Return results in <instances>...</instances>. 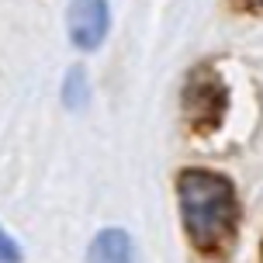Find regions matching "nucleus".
Returning <instances> with one entry per match:
<instances>
[{
    "mask_svg": "<svg viewBox=\"0 0 263 263\" xmlns=\"http://www.w3.org/2000/svg\"><path fill=\"white\" fill-rule=\"evenodd\" d=\"M107 35V7L104 4H77L69 7V39L80 49H93L101 45Z\"/></svg>",
    "mask_w": 263,
    "mask_h": 263,
    "instance_id": "obj_2",
    "label": "nucleus"
},
{
    "mask_svg": "<svg viewBox=\"0 0 263 263\" xmlns=\"http://www.w3.org/2000/svg\"><path fill=\"white\" fill-rule=\"evenodd\" d=\"M180 211H184L187 236L194 239L197 250H225L236 236V194L225 177L208 170L180 173Z\"/></svg>",
    "mask_w": 263,
    "mask_h": 263,
    "instance_id": "obj_1",
    "label": "nucleus"
},
{
    "mask_svg": "<svg viewBox=\"0 0 263 263\" xmlns=\"http://www.w3.org/2000/svg\"><path fill=\"white\" fill-rule=\"evenodd\" d=\"M21 260V250L14 246V239L0 229V263H17Z\"/></svg>",
    "mask_w": 263,
    "mask_h": 263,
    "instance_id": "obj_5",
    "label": "nucleus"
},
{
    "mask_svg": "<svg viewBox=\"0 0 263 263\" xmlns=\"http://www.w3.org/2000/svg\"><path fill=\"white\" fill-rule=\"evenodd\" d=\"M66 101H69V104H73V101L83 104V73H80V69H73L69 80H66Z\"/></svg>",
    "mask_w": 263,
    "mask_h": 263,
    "instance_id": "obj_4",
    "label": "nucleus"
},
{
    "mask_svg": "<svg viewBox=\"0 0 263 263\" xmlns=\"http://www.w3.org/2000/svg\"><path fill=\"white\" fill-rule=\"evenodd\" d=\"M90 263H132V239L121 229H104L90 242Z\"/></svg>",
    "mask_w": 263,
    "mask_h": 263,
    "instance_id": "obj_3",
    "label": "nucleus"
}]
</instances>
